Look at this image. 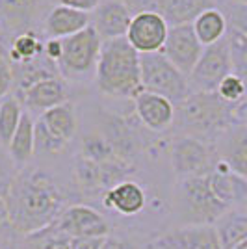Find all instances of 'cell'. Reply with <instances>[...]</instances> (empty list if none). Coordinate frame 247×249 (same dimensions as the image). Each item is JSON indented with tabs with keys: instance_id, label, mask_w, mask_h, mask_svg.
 <instances>
[{
	"instance_id": "42",
	"label": "cell",
	"mask_w": 247,
	"mask_h": 249,
	"mask_svg": "<svg viewBox=\"0 0 247 249\" xmlns=\"http://www.w3.org/2000/svg\"><path fill=\"white\" fill-rule=\"evenodd\" d=\"M230 2H236V4H247V0H230Z\"/></svg>"
},
{
	"instance_id": "7",
	"label": "cell",
	"mask_w": 247,
	"mask_h": 249,
	"mask_svg": "<svg viewBox=\"0 0 247 249\" xmlns=\"http://www.w3.org/2000/svg\"><path fill=\"white\" fill-rule=\"evenodd\" d=\"M169 158L175 175L178 178H190L212 173L217 162V153L212 143L182 134L173 140Z\"/></svg>"
},
{
	"instance_id": "37",
	"label": "cell",
	"mask_w": 247,
	"mask_h": 249,
	"mask_svg": "<svg viewBox=\"0 0 247 249\" xmlns=\"http://www.w3.org/2000/svg\"><path fill=\"white\" fill-rule=\"evenodd\" d=\"M101 249H136L128 240L117 238V236H106Z\"/></svg>"
},
{
	"instance_id": "20",
	"label": "cell",
	"mask_w": 247,
	"mask_h": 249,
	"mask_svg": "<svg viewBox=\"0 0 247 249\" xmlns=\"http://www.w3.org/2000/svg\"><path fill=\"white\" fill-rule=\"evenodd\" d=\"M145 192L134 180H121L104 194V205L121 216H136L145 208Z\"/></svg>"
},
{
	"instance_id": "5",
	"label": "cell",
	"mask_w": 247,
	"mask_h": 249,
	"mask_svg": "<svg viewBox=\"0 0 247 249\" xmlns=\"http://www.w3.org/2000/svg\"><path fill=\"white\" fill-rule=\"evenodd\" d=\"M141 84L145 91L162 95L178 106L192 93L190 80L162 52L141 54Z\"/></svg>"
},
{
	"instance_id": "18",
	"label": "cell",
	"mask_w": 247,
	"mask_h": 249,
	"mask_svg": "<svg viewBox=\"0 0 247 249\" xmlns=\"http://www.w3.org/2000/svg\"><path fill=\"white\" fill-rule=\"evenodd\" d=\"M217 158L223 160L230 171L247 180V128L244 123L230 126L216 143Z\"/></svg>"
},
{
	"instance_id": "46",
	"label": "cell",
	"mask_w": 247,
	"mask_h": 249,
	"mask_svg": "<svg viewBox=\"0 0 247 249\" xmlns=\"http://www.w3.org/2000/svg\"><path fill=\"white\" fill-rule=\"evenodd\" d=\"M124 2H130V0H124Z\"/></svg>"
},
{
	"instance_id": "2",
	"label": "cell",
	"mask_w": 247,
	"mask_h": 249,
	"mask_svg": "<svg viewBox=\"0 0 247 249\" xmlns=\"http://www.w3.org/2000/svg\"><path fill=\"white\" fill-rule=\"evenodd\" d=\"M247 106L227 104L219 95L192 91L184 103L176 106L175 119L178 121L184 136H194L206 143H216L230 126L244 123Z\"/></svg>"
},
{
	"instance_id": "9",
	"label": "cell",
	"mask_w": 247,
	"mask_h": 249,
	"mask_svg": "<svg viewBox=\"0 0 247 249\" xmlns=\"http://www.w3.org/2000/svg\"><path fill=\"white\" fill-rule=\"evenodd\" d=\"M69 238H106L110 236L108 221L88 205H71L51 225Z\"/></svg>"
},
{
	"instance_id": "21",
	"label": "cell",
	"mask_w": 247,
	"mask_h": 249,
	"mask_svg": "<svg viewBox=\"0 0 247 249\" xmlns=\"http://www.w3.org/2000/svg\"><path fill=\"white\" fill-rule=\"evenodd\" d=\"M192 28L195 32L197 39L201 41L203 47H210L216 45L221 39H225L227 32H229V22L221 8H208L203 13H199L194 22Z\"/></svg>"
},
{
	"instance_id": "16",
	"label": "cell",
	"mask_w": 247,
	"mask_h": 249,
	"mask_svg": "<svg viewBox=\"0 0 247 249\" xmlns=\"http://www.w3.org/2000/svg\"><path fill=\"white\" fill-rule=\"evenodd\" d=\"M208 182H210L212 194L225 207H244V203L247 201V180L236 175L234 171H230V167L219 158L212 173H208Z\"/></svg>"
},
{
	"instance_id": "45",
	"label": "cell",
	"mask_w": 247,
	"mask_h": 249,
	"mask_svg": "<svg viewBox=\"0 0 247 249\" xmlns=\"http://www.w3.org/2000/svg\"><path fill=\"white\" fill-rule=\"evenodd\" d=\"M244 124H246V128H247V117H246V119H244Z\"/></svg>"
},
{
	"instance_id": "31",
	"label": "cell",
	"mask_w": 247,
	"mask_h": 249,
	"mask_svg": "<svg viewBox=\"0 0 247 249\" xmlns=\"http://www.w3.org/2000/svg\"><path fill=\"white\" fill-rule=\"evenodd\" d=\"M19 173L17 164L11 160L8 149L0 145V199H6L11 190V184Z\"/></svg>"
},
{
	"instance_id": "4",
	"label": "cell",
	"mask_w": 247,
	"mask_h": 249,
	"mask_svg": "<svg viewBox=\"0 0 247 249\" xmlns=\"http://www.w3.org/2000/svg\"><path fill=\"white\" fill-rule=\"evenodd\" d=\"M176 214L184 225H214L230 208L225 207L210 190L208 175L178 178L175 197Z\"/></svg>"
},
{
	"instance_id": "12",
	"label": "cell",
	"mask_w": 247,
	"mask_h": 249,
	"mask_svg": "<svg viewBox=\"0 0 247 249\" xmlns=\"http://www.w3.org/2000/svg\"><path fill=\"white\" fill-rule=\"evenodd\" d=\"M130 11H155L162 15L169 26H180L194 22L199 13L214 8V0H130L126 2Z\"/></svg>"
},
{
	"instance_id": "36",
	"label": "cell",
	"mask_w": 247,
	"mask_h": 249,
	"mask_svg": "<svg viewBox=\"0 0 247 249\" xmlns=\"http://www.w3.org/2000/svg\"><path fill=\"white\" fill-rule=\"evenodd\" d=\"M106 238H71V249H101Z\"/></svg>"
},
{
	"instance_id": "33",
	"label": "cell",
	"mask_w": 247,
	"mask_h": 249,
	"mask_svg": "<svg viewBox=\"0 0 247 249\" xmlns=\"http://www.w3.org/2000/svg\"><path fill=\"white\" fill-rule=\"evenodd\" d=\"M13 86H15L13 67H11L10 60H6L4 56H0V101L10 95Z\"/></svg>"
},
{
	"instance_id": "28",
	"label": "cell",
	"mask_w": 247,
	"mask_h": 249,
	"mask_svg": "<svg viewBox=\"0 0 247 249\" xmlns=\"http://www.w3.org/2000/svg\"><path fill=\"white\" fill-rule=\"evenodd\" d=\"M227 41L230 49V60H232V73L238 74L247 89V36L242 32L229 28L227 32Z\"/></svg>"
},
{
	"instance_id": "26",
	"label": "cell",
	"mask_w": 247,
	"mask_h": 249,
	"mask_svg": "<svg viewBox=\"0 0 247 249\" xmlns=\"http://www.w3.org/2000/svg\"><path fill=\"white\" fill-rule=\"evenodd\" d=\"M43 49H45V43L37 37L35 32H22L11 39L10 51H8L10 63L11 65H26V63L37 62L39 56L43 54Z\"/></svg>"
},
{
	"instance_id": "43",
	"label": "cell",
	"mask_w": 247,
	"mask_h": 249,
	"mask_svg": "<svg viewBox=\"0 0 247 249\" xmlns=\"http://www.w3.org/2000/svg\"><path fill=\"white\" fill-rule=\"evenodd\" d=\"M214 2H216V4H225L227 0H214Z\"/></svg>"
},
{
	"instance_id": "30",
	"label": "cell",
	"mask_w": 247,
	"mask_h": 249,
	"mask_svg": "<svg viewBox=\"0 0 247 249\" xmlns=\"http://www.w3.org/2000/svg\"><path fill=\"white\" fill-rule=\"evenodd\" d=\"M65 145L67 143L52 134L51 130L41 123V119L35 121V153H41V155H58V153H62Z\"/></svg>"
},
{
	"instance_id": "14",
	"label": "cell",
	"mask_w": 247,
	"mask_h": 249,
	"mask_svg": "<svg viewBox=\"0 0 247 249\" xmlns=\"http://www.w3.org/2000/svg\"><path fill=\"white\" fill-rule=\"evenodd\" d=\"M136 115L153 132H165L175 123L176 106L162 95L141 91L134 99Z\"/></svg>"
},
{
	"instance_id": "25",
	"label": "cell",
	"mask_w": 247,
	"mask_h": 249,
	"mask_svg": "<svg viewBox=\"0 0 247 249\" xmlns=\"http://www.w3.org/2000/svg\"><path fill=\"white\" fill-rule=\"evenodd\" d=\"M39 119L52 134L60 138L65 143H69L76 134L78 123H76L74 108L69 103H63L60 106H54L51 110H47L45 114L39 115Z\"/></svg>"
},
{
	"instance_id": "1",
	"label": "cell",
	"mask_w": 247,
	"mask_h": 249,
	"mask_svg": "<svg viewBox=\"0 0 247 249\" xmlns=\"http://www.w3.org/2000/svg\"><path fill=\"white\" fill-rule=\"evenodd\" d=\"M8 221L13 232L30 236L51 227L65 210L62 188L39 167H22L6 197Z\"/></svg>"
},
{
	"instance_id": "32",
	"label": "cell",
	"mask_w": 247,
	"mask_h": 249,
	"mask_svg": "<svg viewBox=\"0 0 247 249\" xmlns=\"http://www.w3.org/2000/svg\"><path fill=\"white\" fill-rule=\"evenodd\" d=\"M221 10L225 13L229 28H234L247 36V4H236V2L227 0Z\"/></svg>"
},
{
	"instance_id": "11",
	"label": "cell",
	"mask_w": 247,
	"mask_h": 249,
	"mask_svg": "<svg viewBox=\"0 0 247 249\" xmlns=\"http://www.w3.org/2000/svg\"><path fill=\"white\" fill-rule=\"evenodd\" d=\"M203 51H205V47L197 39L195 32L192 28V22H190V24H180V26L169 28L162 54L180 73L190 78Z\"/></svg>"
},
{
	"instance_id": "19",
	"label": "cell",
	"mask_w": 247,
	"mask_h": 249,
	"mask_svg": "<svg viewBox=\"0 0 247 249\" xmlns=\"http://www.w3.org/2000/svg\"><path fill=\"white\" fill-rule=\"evenodd\" d=\"M91 26L89 13L56 4L45 17V32L52 39H65Z\"/></svg>"
},
{
	"instance_id": "40",
	"label": "cell",
	"mask_w": 247,
	"mask_h": 249,
	"mask_svg": "<svg viewBox=\"0 0 247 249\" xmlns=\"http://www.w3.org/2000/svg\"><path fill=\"white\" fill-rule=\"evenodd\" d=\"M232 249H247V240L246 242H242V244H238L236 248H232Z\"/></svg>"
},
{
	"instance_id": "38",
	"label": "cell",
	"mask_w": 247,
	"mask_h": 249,
	"mask_svg": "<svg viewBox=\"0 0 247 249\" xmlns=\"http://www.w3.org/2000/svg\"><path fill=\"white\" fill-rule=\"evenodd\" d=\"M13 236H15V234H13ZM13 236L0 232V249H19V246H21V244H17Z\"/></svg>"
},
{
	"instance_id": "35",
	"label": "cell",
	"mask_w": 247,
	"mask_h": 249,
	"mask_svg": "<svg viewBox=\"0 0 247 249\" xmlns=\"http://www.w3.org/2000/svg\"><path fill=\"white\" fill-rule=\"evenodd\" d=\"M43 54L47 56V60H51V62H60V58H62V39H52L49 37L47 41H45V49H43Z\"/></svg>"
},
{
	"instance_id": "24",
	"label": "cell",
	"mask_w": 247,
	"mask_h": 249,
	"mask_svg": "<svg viewBox=\"0 0 247 249\" xmlns=\"http://www.w3.org/2000/svg\"><path fill=\"white\" fill-rule=\"evenodd\" d=\"M223 249H232L247 240V212L242 207L230 208L214 223Z\"/></svg>"
},
{
	"instance_id": "44",
	"label": "cell",
	"mask_w": 247,
	"mask_h": 249,
	"mask_svg": "<svg viewBox=\"0 0 247 249\" xmlns=\"http://www.w3.org/2000/svg\"><path fill=\"white\" fill-rule=\"evenodd\" d=\"M145 249H156V248H155V246H153V244H151V246H147V248H145Z\"/></svg>"
},
{
	"instance_id": "23",
	"label": "cell",
	"mask_w": 247,
	"mask_h": 249,
	"mask_svg": "<svg viewBox=\"0 0 247 249\" xmlns=\"http://www.w3.org/2000/svg\"><path fill=\"white\" fill-rule=\"evenodd\" d=\"M39 0H0V22L19 36L28 30Z\"/></svg>"
},
{
	"instance_id": "34",
	"label": "cell",
	"mask_w": 247,
	"mask_h": 249,
	"mask_svg": "<svg viewBox=\"0 0 247 249\" xmlns=\"http://www.w3.org/2000/svg\"><path fill=\"white\" fill-rule=\"evenodd\" d=\"M56 4L84 11V13H95L101 6V0H56Z\"/></svg>"
},
{
	"instance_id": "6",
	"label": "cell",
	"mask_w": 247,
	"mask_h": 249,
	"mask_svg": "<svg viewBox=\"0 0 247 249\" xmlns=\"http://www.w3.org/2000/svg\"><path fill=\"white\" fill-rule=\"evenodd\" d=\"M101 49L103 39L93 24L71 37L62 39V58L58 62L62 74L67 78H84L89 73H95Z\"/></svg>"
},
{
	"instance_id": "13",
	"label": "cell",
	"mask_w": 247,
	"mask_h": 249,
	"mask_svg": "<svg viewBox=\"0 0 247 249\" xmlns=\"http://www.w3.org/2000/svg\"><path fill=\"white\" fill-rule=\"evenodd\" d=\"M156 249H223L214 225H184L153 242Z\"/></svg>"
},
{
	"instance_id": "15",
	"label": "cell",
	"mask_w": 247,
	"mask_h": 249,
	"mask_svg": "<svg viewBox=\"0 0 247 249\" xmlns=\"http://www.w3.org/2000/svg\"><path fill=\"white\" fill-rule=\"evenodd\" d=\"M132 17L134 13L130 11L124 0H106L95 11V19L91 24L103 41H110L126 36Z\"/></svg>"
},
{
	"instance_id": "29",
	"label": "cell",
	"mask_w": 247,
	"mask_h": 249,
	"mask_svg": "<svg viewBox=\"0 0 247 249\" xmlns=\"http://www.w3.org/2000/svg\"><path fill=\"white\" fill-rule=\"evenodd\" d=\"M216 93L225 101L227 104H232V106H247V89L244 80L238 76V74L230 73L227 78L221 80V84L217 86Z\"/></svg>"
},
{
	"instance_id": "8",
	"label": "cell",
	"mask_w": 247,
	"mask_h": 249,
	"mask_svg": "<svg viewBox=\"0 0 247 249\" xmlns=\"http://www.w3.org/2000/svg\"><path fill=\"white\" fill-rule=\"evenodd\" d=\"M230 73H232V60H230V49L225 36V39H221L216 45L205 47L195 69L192 71L188 80H190L192 91L214 93L221 80Z\"/></svg>"
},
{
	"instance_id": "41",
	"label": "cell",
	"mask_w": 247,
	"mask_h": 249,
	"mask_svg": "<svg viewBox=\"0 0 247 249\" xmlns=\"http://www.w3.org/2000/svg\"><path fill=\"white\" fill-rule=\"evenodd\" d=\"M19 249H34V248H32L28 242H24V244H21V246H19Z\"/></svg>"
},
{
	"instance_id": "10",
	"label": "cell",
	"mask_w": 247,
	"mask_h": 249,
	"mask_svg": "<svg viewBox=\"0 0 247 249\" xmlns=\"http://www.w3.org/2000/svg\"><path fill=\"white\" fill-rule=\"evenodd\" d=\"M169 24L162 15L155 11H138L132 17V22L126 32V41L140 54L162 52L169 34Z\"/></svg>"
},
{
	"instance_id": "22",
	"label": "cell",
	"mask_w": 247,
	"mask_h": 249,
	"mask_svg": "<svg viewBox=\"0 0 247 249\" xmlns=\"http://www.w3.org/2000/svg\"><path fill=\"white\" fill-rule=\"evenodd\" d=\"M8 153H10L11 160L17 164V167L26 166L35 153V121L28 112L22 114L21 123L8 145Z\"/></svg>"
},
{
	"instance_id": "3",
	"label": "cell",
	"mask_w": 247,
	"mask_h": 249,
	"mask_svg": "<svg viewBox=\"0 0 247 249\" xmlns=\"http://www.w3.org/2000/svg\"><path fill=\"white\" fill-rule=\"evenodd\" d=\"M95 82L101 93L112 99H136L143 91L141 54L130 47L126 37L103 41Z\"/></svg>"
},
{
	"instance_id": "27",
	"label": "cell",
	"mask_w": 247,
	"mask_h": 249,
	"mask_svg": "<svg viewBox=\"0 0 247 249\" xmlns=\"http://www.w3.org/2000/svg\"><path fill=\"white\" fill-rule=\"evenodd\" d=\"M22 104L17 97L8 95L6 99L0 101V145L8 149L11 138L15 134L17 126L22 119Z\"/></svg>"
},
{
	"instance_id": "17",
	"label": "cell",
	"mask_w": 247,
	"mask_h": 249,
	"mask_svg": "<svg viewBox=\"0 0 247 249\" xmlns=\"http://www.w3.org/2000/svg\"><path fill=\"white\" fill-rule=\"evenodd\" d=\"M17 99L30 112L45 114L47 110H51L54 106L67 103V88L62 78L49 76V78L34 82L30 88H26L22 93L17 95Z\"/></svg>"
},
{
	"instance_id": "39",
	"label": "cell",
	"mask_w": 247,
	"mask_h": 249,
	"mask_svg": "<svg viewBox=\"0 0 247 249\" xmlns=\"http://www.w3.org/2000/svg\"><path fill=\"white\" fill-rule=\"evenodd\" d=\"M8 207H6V199H0V229H8Z\"/></svg>"
}]
</instances>
